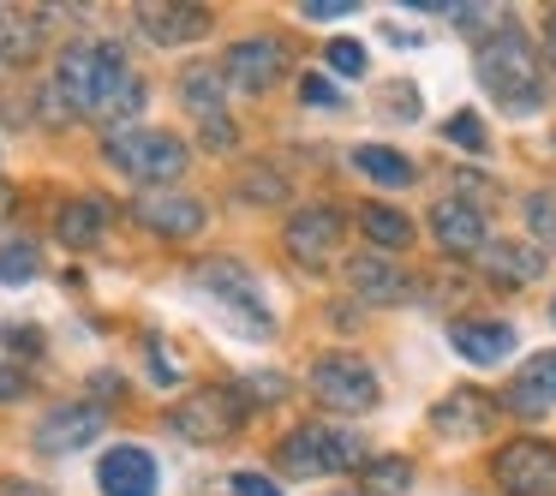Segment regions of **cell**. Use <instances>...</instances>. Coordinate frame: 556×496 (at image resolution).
I'll use <instances>...</instances> for the list:
<instances>
[{"label": "cell", "instance_id": "31", "mask_svg": "<svg viewBox=\"0 0 556 496\" xmlns=\"http://www.w3.org/2000/svg\"><path fill=\"white\" fill-rule=\"evenodd\" d=\"M37 276V245H7L0 252V281H25Z\"/></svg>", "mask_w": 556, "mask_h": 496}, {"label": "cell", "instance_id": "17", "mask_svg": "<svg viewBox=\"0 0 556 496\" xmlns=\"http://www.w3.org/2000/svg\"><path fill=\"white\" fill-rule=\"evenodd\" d=\"M448 347L467 365H503L508 353H515V329L496 323V317H460V323L448 329Z\"/></svg>", "mask_w": 556, "mask_h": 496}, {"label": "cell", "instance_id": "41", "mask_svg": "<svg viewBox=\"0 0 556 496\" xmlns=\"http://www.w3.org/2000/svg\"><path fill=\"white\" fill-rule=\"evenodd\" d=\"M353 496H359V491H353Z\"/></svg>", "mask_w": 556, "mask_h": 496}, {"label": "cell", "instance_id": "16", "mask_svg": "<svg viewBox=\"0 0 556 496\" xmlns=\"http://www.w3.org/2000/svg\"><path fill=\"white\" fill-rule=\"evenodd\" d=\"M97 491L102 496H156V460H150V448H138V443L109 448L97 467Z\"/></svg>", "mask_w": 556, "mask_h": 496}, {"label": "cell", "instance_id": "32", "mask_svg": "<svg viewBox=\"0 0 556 496\" xmlns=\"http://www.w3.org/2000/svg\"><path fill=\"white\" fill-rule=\"evenodd\" d=\"M300 90H305V102H312V109H341V90L329 85V78H317V73H305Z\"/></svg>", "mask_w": 556, "mask_h": 496}, {"label": "cell", "instance_id": "8", "mask_svg": "<svg viewBox=\"0 0 556 496\" xmlns=\"http://www.w3.org/2000/svg\"><path fill=\"white\" fill-rule=\"evenodd\" d=\"M491 479L503 496H556V448L539 436H515L508 448H496Z\"/></svg>", "mask_w": 556, "mask_h": 496}, {"label": "cell", "instance_id": "22", "mask_svg": "<svg viewBox=\"0 0 556 496\" xmlns=\"http://www.w3.org/2000/svg\"><path fill=\"white\" fill-rule=\"evenodd\" d=\"M222 90H228V78H222V66H186L180 73V102L198 114V126L204 120H222Z\"/></svg>", "mask_w": 556, "mask_h": 496}, {"label": "cell", "instance_id": "14", "mask_svg": "<svg viewBox=\"0 0 556 496\" xmlns=\"http://www.w3.org/2000/svg\"><path fill=\"white\" fill-rule=\"evenodd\" d=\"M431 240L448 257H479L491 233H484V216L472 198H443V204H431Z\"/></svg>", "mask_w": 556, "mask_h": 496}, {"label": "cell", "instance_id": "4", "mask_svg": "<svg viewBox=\"0 0 556 496\" xmlns=\"http://www.w3.org/2000/svg\"><path fill=\"white\" fill-rule=\"evenodd\" d=\"M281 467H288L293 479L353 472V467H365V443L353 431H341V424H300V431H288V443H281Z\"/></svg>", "mask_w": 556, "mask_h": 496}, {"label": "cell", "instance_id": "6", "mask_svg": "<svg viewBox=\"0 0 556 496\" xmlns=\"http://www.w3.org/2000/svg\"><path fill=\"white\" fill-rule=\"evenodd\" d=\"M312 395L324 412H371L377 395H383V383H377V371L359 353H324V359L312 365Z\"/></svg>", "mask_w": 556, "mask_h": 496}, {"label": "cell", "instance_id": "28", "mask_svg": "<svg viewBox=\"0 0 556 496\" xmlns=\"http://www.w3.org/2000/svg\"><path fill=\"white\" fill-rule=\"evenodd\" d=\"M324 61H329V73H341V78H359L365 73V42H353V37H336L324 49Z\"/></svg>", "mask_w": 556, "mask_h": 496}, {"label": "cell", "instance_id": "38", "mask_svg": "<svg viewBox=\"0 0 556 496\" xmlns=\"http://www.w3.org/2000/svg\"><path fill=\"white\" fill-rule=\"evenodd\" d=\"M348 13V0H312V7H305V18H341Z\"/></svg>", "mask_w": 556, "mask_h": 496}, {"label": "cell", "instance_id": "36", "mask_svg": "<svg viewBox=\"0 0 556 496\" xmlns=\"http://www.w3.org/2000/svg\"><path fill=\"white\" fill-rule=\"evenodd\" d=\"M7 341H13V347H25V353H42V329L37 323H13V329H7Z\"/></svg>", "mask_w": 556, "mask_h": 496}, {"label": "cell", "instance_id": "7", "mask_svg": "<svg viewBox=\"0 0 556 496\" xmlns=\"http://www.w3.org/2000/svg\"><path fill=\"white\" fill-rule=\"evenodd\" d=\"M245 419V395L240 389H198L168 412V431H180L186 443H228Z\"/></svg>", "mask_w": 556, "mask_h": 496}, {"label": "cell", "instance_id": "10", "mask_svg": "<svg viewBox=\"0 0 556 496\" xmlns=\"http://www.w3.org/2000/svg\"><path fill=\"white\" fill-rule=\"evenodd\" d=\"M288 257L293 264H305V269H324L329 257L341 252V240H348V221H341V209L336 204H312V209H293V221H288Z\"/></svg>", "mask_w": 556, "mask_h": 496}, {"label": "cell", "instance_id": "5", "mask_svg": "<svg viewBox=\"0 0 556 496\" xmlns=\"http://www.w3.org/2000/svg\"><path fill=\"white\" fill-rule=\"evenodd\" d=\"M198 281H204L210 300H216L222 311L245 329V341H269V335H276V317H269V305H264V293H257V281H252V269H245V264L222 257V264L198 269Z\"/></svg>", "mask_w": 556, "mask_h": 496}, {"label": "cell", "instance_id": "30", "mask_svg": "<svg viewBox=\"0 0 556 496\" xmlns=\"http://www.w3.org/2000/svg\"><path fill=\"white\" fill-rule=\"evenodd\" d=\"M198 138H204L210 156H228V150L240 144V126H233L228 114H222V120H204V126H198Z\"/></svg>", "mask_w": 556, "mask_h": 496}, {"label": "cell", "instance_id": "3", "mask_svg": "<svg viewBox=\"0 0 556 496\" xmlns=\"http://www.w3.org/2000/svg\"><path fill=\"white\" fill-rule=\"evenodd\" d=\"M102 156L114 162V168L126 174V180L138 186H174L186 174V162H192V150L180 144L174 132H150V126H132V132H109V150Z\"/></svg>", "mask_w": 556, "mask_h": 496}, {"label": "cell", "instance_id": "9", "mask_svg": "<svg viewBox=\"0 0 556 496\" xmlns=\"http://www.w3.org/2000/svg\"><path fill=\"white\" fill-rule=\"evenodd\" d=\"M288 73V49L276 37H245L222 54V78H228L233 97H269Z\"/></svg>", "mask_w": 556, "mask_h": 496}, {"label": "cell", "instance_id": "15", "mask_svg": "<svg viewBox=\"0 0 556 496\" xmlns=\"http://www.w3.org/2000/svg\"><path fill=\"white\" fill-rule=\"evenodd\" d=\"M508 412H520V419H544V412H556V347L532 353L527 365L515 371V383H508L503 395Z\"/></svg>", "mask_w": 556, "mask_h": 496}, {"label": "cell", "instance_id": "33", "mask_svg": "<svg viewBox=\"0 0 556 496\" xmlns=\"http://www.w3.org/2000/svg\"><path fill=\"white\" fill-rule=\"evenodd\" d=\"M233 496H281L264 472H233Z\"/></svg>", "mask_w": 556, "mask_h": 496}, {"label": "cell", "instance_id": "20", "mask_svg": "<svg viewBox=\"0 0 556 496\" xmlns=\"http://www.w3.org/2000/svg\"><path fill=\"white\" fill-rule=\"evenodd\" d=\"M348 288L359 293L365 305H401V300H407V276H401L383 252H359V257H353V264H348Z\"/></svg>", "mask_w": 556, "mask_h": 496}, {"label": "cell", "instance_id": "13", "mask_svg": "<svg viewBox=\"0 0 556 496\" xmlns=\"http://www.w3.org/2000/svg\"><path fill=\"white\" fill-rule=\"evenodd\" d=\"M102 424H109V412L90 407V400L54 407L49 419L37 424V448H42V455H78V448H90L102 436Z\"/></svg>", "mask_w": 556, "mask_h": 496}, {"label": "cell", "instance_id": "1", "mask_svg": "<svg viewBox=\"0 0 556 496\" xmlns=\"http://www.w3.org/2000/svg\"><path fill=\"white\" fill-rule=\"evenodd\" d=\"M54 90L66 97V109L85 114V120L121 126L144 109V78L126 66L121 49L109 42H66L61 61H54Z\"/></svg>", "mask_w": 556, "mask_h": 496}, {"label": "cell", "instance_id": "21", "mask_svg": "<svg viewBox=\"0 0 556 496\" xmlns=\"http://www.w3.org/2000/svg\"><path fill=\"white\" fill-rule=\"evenodd\" d=\"M54 240L73 245V252H90V245L109 240V204L102 198H66L54 209Z\"/></svg>", "mask_w": 556, "mask_h": 496}, {"label": "cell", "instance_id": "11", "mask_svg": "<svg viewBox=\"0 0 556 496\" xmlns=\"http://www.w3.org/2000/svg\"><path fill=\"white\" fill-rule=\"evenodd\" d=\"M132 221L150 233H162V240H198L204 233V204H198L192 192H138L132 198Z\"/></svg>", "mask_w": 556, "mask_h": 496}, {"label": "cell", "instance_id": "12", "mask_svg": "<svg viewBox=\"0 0 556 496\" xmlns=\"http://www.w3.org/2000/svg\"><path fill=\"white\" fill-rule=\"evenodd\" d=\"M210 25H216V18H210L204 7H192V0H138V30H144L156 49H186V42L210 37Z\"/></svg>", "mask_w": 556, "mask_h": 496}, {"label": "cell", "instance_id": "40", "mask_svg": "<svg viewBox=\"0 0 556 496\" xmlns=\"http://www.w3.org/2000/svg\"><path fill=\"white\" fill-rule=\"evenodd\" d=\"M551 323H556V300H551Z\"/></svg>", "mask_w": 556, "mask_h": 496}, {"label": "cell", "instance_id": "2", "mask_svg": "<svg viewBox=\"0 0 556 496\" xmlns=\"http://www.w3.org/2000/svg\"><path fill=\"white\" fill-rule=\"evenodd\" d=\"M479 85L491 90L503 109L527 114L539 109V49H532L527 37H520L515 25H496L491 37H479Z\"/></svg>", "mask_w": 556, "mask_h": 496}, {"label": "cell", "instance_id": "39", "mask_svg": "<svg viewBox=\"0 0 556 496\" xmlns=\"http://www.w3.org/2000/svg\"><path fill=\"white\" fill-rule=\"evenodd\" d=\"M539 49H544V61H551V66H556V13H551V18H544V30H539Z\"/></svg>", "mask_w": 556, "mask_h": 496}, {"label": "cell", "instance_id": "25", "mask_svg": "<svg viewBox=\"0 0 556 496\" xmlns=\"http://www.w3.org/2000/svg\"><path fill=\"white\" fill-rule=\"evenodd\" d=\"M365 491L359 496H407L413 491V460L407 455H377L365 460Z\"/></svg>", "mask_w": 556, "mask_h": 496}, {"label": "cell", "instance_id": "27", "mask_svg": "<svg viewBox=\"0 0 556 496\" xmlns=\"http://www.w3.org/2000/svg\"><path fill=\"white\" fill-rule=\"evenodd\" d=\"M443 138H448V144H460V150H467V156H479V150H484V144H491V138H484V120H479V114H472V109H460V114H448V126H443Z\"/></svg>", "mask_w": 556, "mask_h": 496}, {"label": "cell", "instance_id": "24", "mask_svg": "<svg viewBox=\"0 0 556 496\" xmlns=\"http://www.w3.org/2000/svg\"><path fill=\"white\" fill-rule=\"evenodd\" d=\"M353 168H359L365 180H377V186H413V162L401 156V150H389V144H359L353 150Z\"/></svg>", "mask_w": 556, "mask_h": 496}, {"label": "cell", "instance_id": "18", "mask_svg": "<svg viewBox=\"0 0 556 496\" xmlns=\"http://www.w3.org/2000/svg\"><path fill=\"white\" fill-rule=\"evenodd\" d=\"M479 264H484V276L503 281V288H527V281L544 276V252L532 240H484Z\"/></svg>", "mask_w": 556, "mask_h": 496}, {"label": "cell", "instance_id": "26", "mask_svg": "<svg viewBox=\"0 0 556 496\" xmlns=\"http://www.w3.org/2000/svg\"><path fill=\"white\" fill-rule=\"evenodd\" d=\"M527 233L539 252H551L556 245V192H532L527 198Z\"/></svg>", "mask_w": 556, "mask_h": 496}, {"label": "cell", "instance_id": "29", "mask_svg": "<svg viewBox=\"0 0 556 496\" xmlns=\"http://www.w3.org/2000/svg\"><path fill=\"white\" fill-rule=\"evenodd\" d=\"M245 198H252V204H281V198H288V180L257 168V174H245Z\"/></svg>", "mask_w": 556, "mask_h": 496}, {"label": "cell", "instance_id": "19", "mask_svg": "<svg viewBox=\"0 0 556 496\" xmlns=\"http://www.w3.org/2000/svg\"><path fill=\"white\" fill-rule=\"evenodd\" d=\"M491 419H496V400L479 395V389H455V395H443L431 407V431L443 436H479L491 431Z\"/></svg>", "mask_w": 556, "mask_h": 496}, {"label": "cell", "instance_id": "34", "mask_svg": "<svg viewBox=\"0 0 556 496\" xmlns=\"http://www.w3.org/2000/svg\"><path fill=\"white\" fill-rule=\"evenodd\" d=\"M25 371H18V365L13 359H0V400H18V395H25Z\"/></svg>", "mask_w": 556, "mask_h": 496}, {"label": "cell", "instance_id": "37", "mask_svg": "<svg viewBox=\"0 0 556 496\" xmlns=\"http://www.w3.org/2000/svg\"><path fill=\"white\" fill-rule=\"evenodd\" d=\"M0 496H54V491H42L30 479H0Z\"/></svg>", "mask_w": 556, "mask_h": 496}, {"label": "cell", "instance_id": "35", "mask_svg": "<svg viewBox=\"0 0 556 496\" xmlns=\"http://www.w3.org/2000/svg\"><path fill=\"white\" fill-rule=\"evenodd\" d=\"M245 395L252 400H281L288 389H281V377H245Z\"/></svg>", "mask_w": 556, "mask_h": 496}, {"label": "cell", "instance_id": "23", "mask_svg": "<svg viewBox=\"0 0 556 496\" xmlns=\"http://www.w3.org/2000/svg\"><path fill=\"white\" fill-rule=\"evenodd\" d=\"M359 228H365V240H371L377 252H407L413 245V221L401 216V209H389V204H365Z\"/></svg>", "mask_w": 556, "mask_h": 496}]
</instances>
